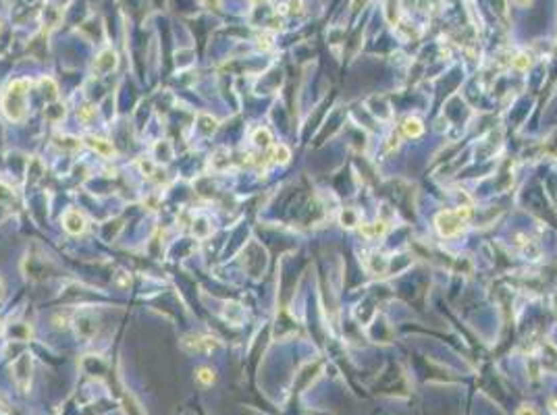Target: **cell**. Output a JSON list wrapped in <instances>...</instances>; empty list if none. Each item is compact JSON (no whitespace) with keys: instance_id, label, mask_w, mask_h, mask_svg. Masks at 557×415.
<instances>
[{"instance_id":"1","label":"cell","mask_w":557,"mask_h":415,"mask_svg":"<svg viewBox=\"0 0 557 415\" xmlns=\"http://www.w3.org/2000/svg\"><path fill=\"white\" fill-rule=\"evenodd\" d=\"M32 89V81L27 77L13 79L3 93V112L9 120L21 123L27 116V93Z\"/></svg>"},{"instance_id":"2","label":"cell","mask_w":557,"mask_h":415,"mask_svg":"<svg viewBox=\"0 0 557 415\" xmlns=\"http://www.w3.org/2000/svg\"><path fill=\"white\" fill-rule=\"evenodd\" d=\"M470 216H472V210L468 206H459L455 210H443L435 218V227L441 237H455L461 233L463 225L468 222Z\"/></svg>"},{"instance_id":"3","label":"cell","mask_w":557,"mask_h":415,"mask_svg":"<svg viewBox=\"0 0 557 415\" xmlns=\"http://www.w3.org/2000/svg\"><path fill=\"white\" fill-rule=\"evenodd\" d=\"M219 347V340L204 334H185L181 338V349L185 353H202V351H212Z\"/></svg>"},{"instance_id":"4","label":"cell","mask_w":557,"mask_h":415,"mask_svg":"<svg viewBox=\"0 0 557 415\" xmlns=\"http://www.w3.org/2000/svg\"><path fill=\"white\" fill-rule=\"evenodd\" d=\"M63 227H65V231L69 235H81L85 231V227H87V222H85V216L79 210L71 208V210H67L63 214Z\"/></svg>"},{"instance_id":"5","label":"cell","mask_w":557,"mask_h":415,"mask_svg":"<svg viewBox=\"0 0 557 415\" xmlns=\"http://www.w3.org/2000/svg\"><path fill=\"white\" fill-rule=\"evenodd\" d=\"M117 62H119L117 52H114L112 48H104V50L96 56V60H94V71L100 73V75H106V73H110V71L117 67Z\"/></svg>"},{"instance_id":"6","label":"cell","mask_w":557,"mask_h":415,"mask_svg":"<svg viewBox=\"0 0 557 415\" xmlns=\"http://www.w3.org/2000/svg\"><path fill=\"white\" fill-rule=\"evenodd\" d=\"M85 145H89L91 150L94 152H98L100 156H114V148L110 145V141H106V139H102V137H96V135H87L85 139Z\"/></svg>"},{"instance_id":"7","label":"cell","mask_w":557,"mask_h":415,"mask_svg":"<svg viewBox=\"0 0 557 415\" xmlns=\"http://www.w3.org/2000/svg\"><path fill=\"white\" fill-rule=\"evenodd\" d=\"M268 158L272 164H287L289 158H291V152L287 145L278 143V145H270V152H268Z\"/></svg>"},{"instance_id":"8","label":"cell","mask_w":557,"mask_h":415,"mask_svg":"<svg viewBox=\"0 0 557 415\" xmlns=\"http://www.w3.org/2000/svg\"><path fill=\"white\" fill-rule=\"evenodd\" d=\"M387 233V225L383 220L379 222H373V225H362L360 227V235H364L366 239H377V237H383Z\"/></svg>"},{"instance_id":"9","label":"cell","mask_w":557,"mask_h":415,"mask_svg":"<svg viewBox=\"0 0 557 415\" xmlns=\"http://www.w3.org/2000/svg\"><path fill=\"white\" fill-rule=\"evenodd\" d=\"M401 127H404V135H406V137H418V135H422V131H424L422 120L416 118V116H408Z\"/></svg>"},{"instance_id":"10","label":"cell","mask_w":557,"mask_h":415,"mask_svg":"<svg viewBox=\"0 0 557 415\" xmlns=\"http://www.w3.org/2000/svg\"><path fill=\"white\" fill-rule=\"evenodd\" d=\"M252 141L258 145V148H262V150H266V148H270L272 145V135H270V131L268 129H264V127H260V129H256L254 131V137H252Z\"/></svg>"},{"instance_id":"11","label":"cell","mask_w":557,"mask_h":415,"mask_svg":"<svg viewBox=\"0 0 557 415\" xmlns=\"http://www.w3.org/2000/svg\"><path fill=\"white\" fill-rule=\"evenodd\" d=\"M225 318L231 320V322H235V324H239L241 318H243V309L237 303H227L225 305Z\"/></svg>"},{"instance_id":"12","label":"cell","mask_w":557,"mask_h":415,"mask_svg":"<svg viewBox=\"0 0 557 415\" xmlns=\"http://www.w3.org/2000/svg\"><path fill=\"white\" fill-rule=\"evenodd\" d=\"M77 116H79V120L89 123L91 118L96 116V108H94V106H89V104H85V106H81V108L77 110Z\"/></svg>"},{"instance_id":"13","label":"cell","mask_w":557,"mask_h":415,"mask_svg":"<svg viewBox=\"0 0 557 415\" xmlns=\"http://www.w3.org/2000/svg\"><path fill=\"white\" fill-rule=\"evenodd\" d=\"M196 376H198V380L202 382V384H212V382H214V374H212V370H208V368H200V370L196 372Z\"/></svg>"},{"instance_id":"14","label":"cell","mask_w":557,"mask_h":415,"mask_svg":"<svg viewBox=\"0 0 557 415\" xmlns=\"http://www.w3.org/2000/svg\"><path fill=\"white\" fill-rule=\"evenodd\" d=\"M512 65L516 67V69H520V71H524V69H528L530 67V58L526 56V54H518L514 60H512Z\"/></svg>"},{"instance_id":"15","label":"cell","mask_w":557,"mask_h":415,"mask_svg":"<svg viewBox=\"0 0 557 415\" xmlns=\"http://www.w3.org/2000/svg\"><path fill=\"white\" fill-rule=\"evenodd\" d=\"M258 46L262 48V50H268L270 46H272V34H268V31H264V34L258 38Z\"/></svg>"},{"instance_id":"16","label":"cell","mask_w":557,"mask_h":415,"mask_svg":"<svg viewBox=\"0 0 557 415\" xmlns=\"http://www.w3.org/2000/svg\"><path fill=\"white\" fill-rule=\"evenodd\" d=\"M341 220H343V225H345V222H350L347 227H356V225H358V220H356V214H354V212H350V210H345V212H343Z\"/></svg>"},{"instance_id":"17","label":"cell","mask_w":557,"mask_h":415,"mask_svg":"<svg viewBox=\"0 0 557 415\" xmlns=\"http://www.w3.org/2000/svg\"><path fill=\"white\" fill-rule=\"evenodd\" d=\"M518 415H539V413H537L532 407H520V409H518Z\"/></svg>"},{"instance_id":"18","label":"cell","mask_w":557,"mask_h":415,"mask_svg":"<svg viewBox=\"0 0 557 415\" xmlns=\"http://www.w3.org/2000/svg\"><path fill=\"white\" fill-rule=\"evenodd\" d=\"M549 409H551V413L557 415V399H549Z\"/></svg>"},{"instance_id":"19","label":"cell","mask_w":557,"mask_h":415,"mask_svg":"<svg viewBox=\"0 0 557 415\" xmlns=\"http://www.w3.org/2000/svg\"><path fill=\"white\" fill-rule=\"evenodd\" d=\"M514 3H516L518 7H528V5L532 3V0H514Z\"/></svg>"},{"instance_id":"20","label":"cell","mask_w":557,"mask_h":415,"mask_svg":"<svg viewBox=\"0 0 557 415\" xmlns=\"http://www.w3.org/2000/svg\"><path fill=\"white\" fill-rule=\"evenodd\" d=\"M0 29H3V27H0Z\"/></svg>"}]
</instances>
